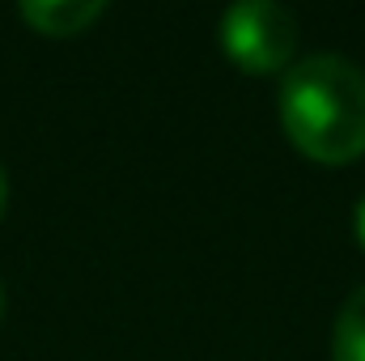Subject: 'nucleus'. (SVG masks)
Returning <instances> with one entry per match:
<instances>
[{"instance_id":"obj_1","label":"nucleus","mask_w":365,"mask_h":361,"mask_svg":"<svg viewBox=\"0 0 365 361\" xmlns=\"http://www.w3.org/2000/svg\"><path fill=\"white\" fill-rule=\"evenodd\" d=\"M276 102L280 128L302 158L349 166L365 153V73L353 60L336 51L293 60Z\"/></svg>"},{"instance_id":"obj_2","label":"nucleus","mask_w":365,"mask_h":361,"mask_svg":"<svg viewBox=\"0 0 365 361\" xmlns=\"http://www.w3.org/2000/svg\"><path fill=\"white\" fill-rule=\"evenodd\" d=\"M225 60L247 77L289 73L297 60V21L276 0H238L221 13L217 26Z\"/></svg>"},{"instance_id":"obj_3","label":"nucleus","mask_w":365,"mask_h":361,"mask_svg":"<svg viewBox=\"0 0 365 361\" xmlns=\"http://www.w3.org/2000/svg\"><path fill=\"white\" fill-rule=\"evenodd\" d=\"M106 13L102 0H26L21 21L43 39H77Z\"/></svg>"},{"instance_id":"obj_4","label":"nucleus","mask_w":365,"mask_h":361,"mask_svg":"<svg viewBox=\"0 0 365 361\" xmlns=\"http://www.w3.org/2000/svg\"><path fill=\"white\" fill-rule=\"evenodd\" d=\"M331 361H365V285L344 298L331 323Z\"/></svg>"},{"instance_id":"obj_5","label":"nucleus","mask_w":365,"mask_h":361,"mask_svg":"<svg viewBox=\"0 0 365 361\" xmlns=\"http://www.w3.org/2000/svg\"><path fill=\"white\" fill-rule=\"evenodd\" d=\"M353 225H357V243H361V251H365V195L357 200V217H353Z\"/></svg>"},{"instance_id":"obj_6","label":"nucleus","mask_w":365,"mask_h":361,"mask_svg":"<svg viewBox=\"0 0 365 361\" xmlns=\"http://www.w3.org/2000/svg\"><path fill=\"white\" fill-rule=\"evenodd\" d=\"M4 208H9V175L0 166V217H4Z\"/></svg>"}]
</instances>
